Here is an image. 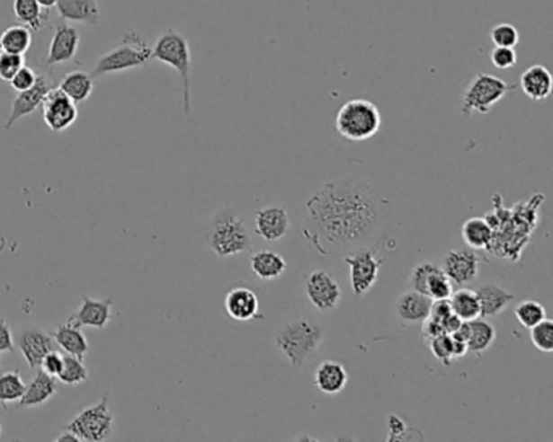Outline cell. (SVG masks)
Instances as JSON below:
<instances>
[{"label":"cell","instance_id":"cell-14","mask_svg":"<svg viewBox=\"0 0 553 442\" xmlns=\"http://www.w3.org/2000/svg\"><path fill=\"white\" fill-rule=\"evenodd\" d=\"M54 86H52V83L49 82V78L46 75H38V80H36L33 86L30 90L18 93L17 98L13 99L9 120L5 123V128L9 130L20 119L36 112L42 106V101H44L46 94Z\"/></svg>","mask_w":553,"mask_h":442},{"label":"cell","instance_id":"cell-45","mask_svg":"<svg viewBox=\"0 0 553 442\" xmlns=\"http://www.w3.org/2000/svg\"><path fill=\"white\" fill-rule=\"evenodd\" d=\"M13 352V336L7 321L0 320V353Z\"/></svg>","mask_w":553,"mask_h":442},{"label":"cell","instance_id":"cell-48","mask_svg":"<svg viewBox=\"0 0 553 442\" xmlns=\"http://www.w3.org/2000/svg\"><path fill=\"white\" fill-rule=\"evenodd\" d=\"M0 431H2V423H0Z\"/></svg>","mask_w":553,"mask_h":442},{"label":"cell","instance_id":"cell-27","mask_svg":"<svg viewBox=\"0 0 553 442\" xmlns=\"http://www.w3.org/2000/svg\"><path fill=\"white\" fill-rule=\"evenodd\" d=\"M13 13L31 31H41L49 20V9H44L38 0H13Z\"/></svg>","mask_w":553,"mask_h":442},{"label":"cell","instance_id":"cell-9","mask_svg":"<svg viewBox=\"0 0 553 442\" xmlns=\"http://www.w3.org/2000/svg\"><path fill=\"white\" fill-rule=\"evenodd\" d=\"M344 261L351 270L349 278L354 295L361 296L367 294L377 284L383 266V261L377 258V246H365L344 254Z\"/></svg>","mask_w":553,"mask_h":442},{"label":"cell","instance_id":"cell-33","mask_svg":"<svg viewBox=\"0 0 553 442\" xmlns=\"http://www.w3.org/2000/svg\"><path fill=\"white\" fill-rule=\"evenodd\" d=\"M31 42H33V34H31V30L25 25L9 26L7 30H4V33L0 34L2 52L25 56L31 48Z\"/></svg>","mask_w":553,"mask_h":442},{"label":"cell","instance_id":"cell-16","mask_svg":"<svg viewBox=\"0 0 553 442\" xmlns=\"http://www.w3.org/2000/svg\"><path fill=\"white\" fill-rule=\"evenodd\" d=\"M18 349L31 369L41 368V361L50 350H54L52 336L40 328L25 329L18 336Z\"/></svg>","mask_w":553,"mask_h":442},{"label":"cell","instance_id":"cell-44","mask_svg":"<svg viewBox=\"0 0 553 442\" xmlns=\"http://www.w3.org/2000/svg\"><path fill=\"white\" fill-rule=\"evenodd\" d=\"M62 365H64V357L58 352L50 350V352L42 358L41 369L44 373H48L49 376L58 377L60 369H62Z\"/></svg>","mask_w":553,"mask_h":442},{"label":"cell","instance_id":"cell-7","mask_svg":"<svg viewBox=\"0 0 553 442\" xmlns=\"http://www.w3.org/2000/svg\"><path fill=\"white\" fill-rule=\"evenodd\" d=\"M148 60H151V48L140 34L133 31L125 36L124 41L119 48L104 54L98 60L91 76L125 72L130 68L145 66Z\"/></svg>","mask_w":553,"mask_h":442},{"label":"cell","instance_id":"cell-43","mask_svg":"<svg viewBox=\"0 0 553 442\" xmlns=\"http://www.w3.org/2000/svg\"><path fill=\"white\" fill-rule=\"evenodd\" d=\"M36 80H38V74L34 72L33 68L23 66L9 83L13 90L17 91V93H22V91L30 90L34 83H36Z\"/></svg>","mask_w":553,"mask_h":442},{"label":"cell","instance_id":"cell-25","mask_svg":"<svg viewBox=\"0 0 553 442\" xmlns=\"http://www.w3.org/2000/svg\"><path fill=\"white\" fill-rule=\"evenodd\" d=\"M52 337L56 340V344L67 353V355H74L76 358L83 360L86 357V353L90 350V345L86 337L82 332V328H76L72 323L67 321L66 324L58 326Z\"/></svg>","mask_w":553,"mask_h":442},{"label":"cell","instance_id":"cell-19","mask_svg":"<svg viewBox=\"0 0 553 442\" xmlns=\"http://www.w3.org/2000/svg\"><path fill=\"white\" fill-rule=\"evenodd\" d=\"M432 304L433 300L427 295L407 290L399 295L395 305V313L403 324H421L422 321L427 320Z\"/></svg>","mask_w":553,"mask_h":442},{"label":"cell","instance_id":"cell-47","mask_svg":"<svg viewBox=\"0 0 553 442\" xmlns=\"http://www.w3.org/2000/svg\"><path fill=\"white\" fill-rule=\"evenodd\" d=\"M38 2H40V5L44 7V9H52L58 4V0H38Z\"/></svg>","mask_w":553,"mask_h":442},{"label":"cell","instance_id":"cell-12","mask_svg":"<svg viewBox=\"0 0 553 442\" xmlns=\"http://www.w3.org/2000/svg\"><path fill=\"white\" fill-rule=\"evenodd\" d=\"M482 258L472 248L453 250L446 254L442 270L456 286H466L479 276V266Z\"/></svg>","mask_w":553,"mask_h":442},{"label":"cell","instance_id":"cell-32","mask_svg":"<svg viewBox=\"0 0 553 442\" xmlns=\"http://www.w3.org/2000/svg\"><path fill=\"white\" fill-rule=\"evenodd\" d=\"M429 347L432 355L445 367L453 365L454 360L461 358L468 353V347L463 342H458L451 334H440L430 339Z\"/></svg>","mask_w":553,"mask_h":442},{"label":"cell","instance_id":"cell-38","mask_svg":"<svg viewBox=\"0 0 553 442\" xmlns=\"http://www.w3.org/2000/svg\"><path fill=\"white\" fill-rule=\"evenodd\" d=\"M531 340L539 352H553V321L545 320L531 328Z\"/></svg>","mask_w":553,"mask_h":442},{"label":"cell","instance_id":"cell-10","mask_svg":"<svg viewBox=\"0 0 553 442\" xmlns=\"http://www.w3.org/2000/svg\"><path fill=\"white\" fill-rule=\"evenodd\" d=\"M306 294L308 302L318 312L330 313L338 308L343 292L338 280L328 270H315L308 274L306 282Z\"/></svg>","mask_w":553,"mask_h":442},{"label":"cell","instance_id":"cell-37","mask_svg":"<svg viewBox=\"0 0 553 442\" xmlns=\"http://www.w3.org/2000/svg\"><path fill=\"white\" fill-rule=\"evenodd\" d=\"M451 294H453V282L446 276L445 270L437 266V270H433L429 278L425 295L432 300H448Z\"/></svg>","mask_w":553,"mask_h":442},{"label":"cell","instance_id":"cell-18","mask_svg":"<svg viewBox=\"0 0 553 442\" xmlns=\"http://www.w3.org/2000/svg\"><path fill=\"white\" fill-rule=\"evenodd\" d=\"M224 308L232 320L245 323V321L256 318L260 304H258V296L252 288L237 286L231 288L226 295Z\"/></svg>","mask_w":553,"mask_h":442},{"label":"cell","instance_id":"cell-2","mask_svg":"<svg viewBox=\"0 0 553 442\" xmlns=\"http://www.w3.org/2000/svg\"><path fill=\"white\" fill-rule=\"evenodd\" d=\"M325 340V331L314 321L299 318L286 323L274 334V345L282 353L292 368H302L320 350Z\"/></svg>","mask_w":553,"mask_h":442},{"label":"cell","instance_id":"cell-21","mask_svg":"<svg viewBox=\"0 0 553 442\" xmlns=\"http://www.w3.org/2000/svg\"><path fill=\"white\" fill-rule=\"evenodd\" d=\"M58 15L67 22H78L96 26L100 23L101 9L98 0H58Z\"/></svg>","mask_w":553,"mask_h":442},{"label":"cell","instance_id":"cell-41","mask_svg":"<svg viewBox=\"0 0 553 442\" xmlns=\"http://www.w3.org/2000/svg\"><path fill=\"white\" fill-rule=\"evenodd\" d=\"M23 66H25L23 56L0 50V82L9 83Z\"/></svg>","mask_w":553,"mask_h":442},{"label":"cell","instance_id":"cell-1","mask_svg":"<svg viewBox=\"0 0 553 442\" xmlns=\"http://www.w3.org/2000/svg\"><path fill=\"white\" fill-rule=\"evenodd\" d=\"M306 214L304 235L320 253L334 256L372 246L387 221L377 190L352 175L322 185L308 198Z\"/></svg>","mask_w":553,"mask_h":442},{"label":"cell","instance_id":"cell-42","mask_svg":"<svg viewBox=\"0 0 553 442\" xmlns=\"http://www.w3.org/2000/svg\"><path fill=\"white\" fill-rule=\"evenodd\" d=\"M490 60L500 70H510L518 64V56L514 48H494L490 54Z\"/></svg>","mask_w":553,"mask_h":442},{"label":"cell","instance_id":"cell-4","mask_svg":"<svg viewBox=\"0 0 553 442\" xmlns=\"http://www.w3.org/2000/svg\"><path fill=\"white\" fill-rule=\"evenodd\" d=\"M151 58H156L165 66H173L181 75L183 84V112L191 115V70L192 54L189 41L185 36L177 33L175 30H165L157 38L155 48H151Z\"/></svg>","mask_w":553,"mask_h":442},{"label":"cell","instance_id":"cell-15","mask_svg":"<svg viewBox=\"0 0 553 442\" xmlns=\"http://www.w3.org/2000/svg\"><path fill=\"white\" fill-rule=\"evenodd\" d=\"M78 46H80L78 30L60 22L54 30L49 52H48V57H46V66H60V64L70 62L76 56Z\"/></svg>","mask_w":553,"mask_h":442},{"label":"cell","instance_id":"cell-46","mask_svg":"<svg viewBox=\"0 0 553 442\" xmlns=\"http://www.w3.org/2000/svg\"><path fill=\"white\" fill-rule=\"evenodd\" d=\"M80 441L78 439V436L76 434L72 433V431H68V429H64L62 434H58V438H56V442H76Z\"/></svg>","mask_w":553,"mask_h":442},{"label":"cell","instance_id":"cell-30","mask_svg":"<svg viewBox=\"0 0 553 442\" xmlns=\"http://www.w3.org/2000/svg\"><path fill=\"white\" fill-rule=\"evenodd\" d=\"M58 90L64 91L68 98L74 101L75 104L85 102L90 98L94 90L93 76L83 70H74L67 74L62 82L58 84Z\"/></svg>","mask_w":553,"mask_h":442},{"label":"cell","instance_id":"cell-5","mask_svg":"<svg viewBox=\"0 0 553 442\" xmlns=\"http://www.w3.org/2000/svg\"><path fill=\"white\" fill-rule=\"evenodd\" d=\"M380 127V110L367 99L347 101L336 115V130L349 141L370 139L379 133Z\"/></svg>","mask_w":553,"mask_h":442},{"label":"cell","instance_id":"cell-17","mask_svg":"<svg viewBox=\"0 0 553 442\" xmlns=\"http://www.w3.org/2000/svg\"><path fill=\"white\" fill-rule=\"evenodd\" d=\"M114 300H93L90 296L83 295V304L76 312L68 318V323H72L76 328L90 326V328L103 329L108 326L111 321V312H112Z\"/></svg>","mask_w":553,"mask_h":442},{"label":"cell","instance_id":"cell-35","mask_svg":"<svg viewBox=\"0 0 553 442\" xmlns=\"http://www.w3.org/2000/svg\"><path fill=\"white\" fill-rule=\"evenodd\" d=\"M514 316L522 328L531 329L547 318L544 305L536 300H522L514 308Z\"/></svg>","mask_w":553,"mask_h":442},{"label":"cell","instance_id":"cell-40","mask_svg":"<svg viewBox=\"0 0 553 442\" xmlns=\"http://www.w3.org/2000/svg\"><path fill=\"white\" fill-rule=\"evenodd\" d=\"M435 270H437V264L430 261L421 262V264L414 266V270H411V276H409V282L413 286V290L425 295V292H427V282H429L432 272Z\"/></svg>","mask_w":553,"mask_h":442},{"label":"cell","instance_id":"cell-24","mask_svg":"<svg viewBox=\"0 0 553 442\" xmlns=\"http://www.w3.org/2000/svg\"><path fill=\"white\" fill-rule=\"evenodd\" d=\"M58 393V383L54 376H49L44 371H38L33 381L26 385L25 393L20 399V407L23 409H31V407H40L42 403L50 401Z\"/></svg>","mask_w":553,"mask_h":442},{"label":"cell","instance_id":"cell-11","mask_svg":"<svg viewBox=\"0 0 553 442\" xmlns=\"http://www.w3.org/2000/svg\"><path fill=\"white\" fill-rule=\"evenodd\" d=\"M42 119L52 131H64L74 125L78 117V109L72 99L58 88L46 94L42 101Z\"/></svg>","mask_w":553,"mask_h":442},{"label":"cell","instance_id":"cell-36","mask_svg":"<svg viewBox=\"0 0 553 442\" xmlns=\"http://www.w3.org/2000/svg\"><path fill=\"white\" fill-rule=\"evenodd\" d=\"M58 377L60 383L67 385H82L88 379V369L80 358H76L74 355H66L64 365Z\"/></svg>","mask_w":553,"mask_h":442},{"label":"cell","instance_id":"cell-31","mask_svg":"<svg viewBox=\"0 0 553 442\" xmlns=\"http://www.w3.org/2000/svg\"><path fill=\"white\" fill-rule=\"evenodd\" d=\"M451 312L461 321H472L480 318V305L477 292L472 288H459L448 298Z\"/></svg>","mask_w":553,"mask_h":442},{"label":"cell","instance_id":"cell-39","mask_svg":"<svg viewBox=\"0 0 553 442\" xmlns=\"http://www.w3.org/2000/svg\"><path fill=\"white\" fill-rule=\"evenodd\" d=\"M490 41L495 48H516L520 44V33L510 23H498L490 30Z\"/></svg>","mask_w":553,"mask_h":442},{"label":"cell","instance_id":"cell-22","mask_svg":"<svg viewBox=\"0 0 553 442\" xmlns=\"http://www.w3.org/2000/svg\"><path fill=\"white\" fill-rule=\"evenodd\" d=\"M314 379L320 393L334 395L346 387L349 375L339 361L325 360L315 369Z\"/></svg>","mask_w":553,"mask_h":442},{"label":"cell","instance_id":"cell-26","mask_svg":"<svg viewBox=\"0 0 553 442\" xmlns=\"http://www.w3.org/2000/svg\"><path fill=\"white\" fill-rule=\"evenodd\" d=\"M250 266L256 278L262 280H274V278H281L288 270L286 260L281 254L272 252V250H262V252L252 254Z\"/></svg>","mask_w":553,"mask_h":442},{"label":"cell","instance_id":"cell-8","mask_svg":"<svg viewBox=\"0 0 553 442\" xmlns=\"http://www.w3.org/2000/svg\"><path fill=\"white\" fill-rule=\"evenodd\" d=\"M66 429L76 434L80 441H108L114 433V415L109 410V393L103 395L100 403L76 413Z\"/></svg>","mask_w":553,"mask_h":442},{"label":"cell","instance_id":"cell-6","mask_svg":"<svg viewBox=\"0 0 553 442\" xmlns=\"http://www.w3.org/2000/svg\"><path fill=\"white\" fill-rule=\"evenodd\" d=\"M513 90H516L514 84H508L498 76L480 72L472 78L468 88L464 90L461 98V115L464 119H469L474 112L482 115L490 114L492 107Z\"/></svg>","mask_w":553,"mask_h":442},{"label":"cell","instance_id":"cell-29","mask_svg":"<svg viewBox=\"0 0 553 442\" xmlns=\"http://www.w3.org/2000/svg\"><path fill=\"white\" fill-rule=\"evenodd\" d=\"M469 323V336H468V353L484 355L494 345L496 339V331L488 321L484 318L468 321Z\"/></svg>","mask_w":553,"mask_h":442},{"label":"cell","instance_id":"cell-3","mask_svg":"<svg viewBox=\"0 0 553 442\" xmlns=\"http://www.w3.org/2000/svg\"><path fill=\"white\" fill-rule=\"evenodd\" d=\"M207 243L219 258L252 252V237L245 219L231 208L216 214L207 234Z\"/></svg>","mask_w":553,"mask_h":442},{"label":"cell","instance_id":"cell-28","mask_svg":"<svg viewBox=\"0 0 553 442\" xmlns=\"http://www.w3.org/2000/svg\"><path fill=\"white\" fill-rule=\"evenodd\" d=\"M464 243L472 250H484L494 243V229L486 217H471L461 227Z\"/></svg>","mask_w":553,"mask_h":442},{"label":"cell","instance_id":"cell-23","mask_svg":"<svg viewBox=\"0 0 553 442\" xmlns=\"http://www.w3.org/2000/svg\"><path fill=\"white\" fill-rule=\"evenodd\" d=\"M476 292L479 296L480 318H484V320L496 318L514 300L513 292L506 290L504 287L496 286V284H486Z\"/></svg>","mask_w":553,"mask_h":442},{"label":"cell","instance_id":"cell-34","mask_svg":"<svg viewBox=\"0 0 553 442\" xmlns=\"http://www.w3.org/2000/svg\"><path fill=\"white\" fill-rule=\"evenodd\" d=\"M26 385L20 371H9L0 375V403L7 407L10 402L20 401L25 393Z\"/></svg>","mask_w":553,"mask_h":442},{"label":"cell","instance_id":"cell-13","mask_svg":"<svg viewBox=\"0 0 553 442\" xmlns=\"http://www.w3.org/2000/svg\"><path fill=\"white\" fill-rule=\"evenodd\" d=\"M290 229V213L284 206H264L256 211V235L264 242H278L288 235Z\"/></svg>","mask_w":553,"mask_h":442},{"label":"cell","instance_id":"cell-20","mask_svg":"<svg viewBox=\"0 0 553 442\" xmlns=\"http://www.w3.org/2000/svg\"><path fill=\"white\" fill-rule=\"evenodd\" d=\"M520 86L531 101H545L552 94V74L544 66H529L521 75Z\"/></svg>","mask_w":553,"mask_h":442}]
</instances>
